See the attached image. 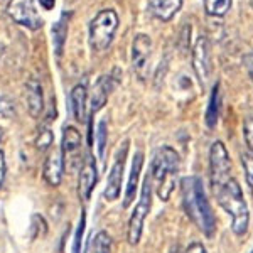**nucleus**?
Masks as SVG:
<instances>
[{
  "instance_id": "f257e3e1",
  "label": "nucleus",
  "mask_w": 253,
  "mask_h": 253,
  "mask_svg": "<svg viewBox=\"0 0 253 253\" xmlns=\"http://www.w3.org/2000/svg\"><path fill=\"white\" fill-rule=\"evenodd\" d=\"M181 194L187 218L194 223V226H198L199 231H203V235L211 238L216 231V216L210 201H208L203 181L198 175L182 177Z\"/></svg>"
},
{
  "instance_id": "f03ea898",
  "label": "nucleus",
  "mask_w": 253,
  "mask_h": 253,
  "mask_svg": "<svg viewBox=\"0 0 253 253\" xmlns=\"http://www.w3.org/2000/svg\"><path fill=\"white\" fill-rule=\"evenodd\" d=\"M211 186H213V193L216 196L218 205L226 211L228 216H231V230H233V233L236 236L247 235L248 226H250V211H248V205L245 201L240 182L231 174L230 177L214 182Z\"/></svg>"
},
{
  "instance_id": "7ed1b4c3",
  "label": "nucleus",
  "mask_w": 253,
  "mask_h": 253,
  "mask_svg": "<svg viewBox=\"0 0 253 253\" xmlns=\"http://www.w3.org/2000/svg\"><path fill=\"white\" fill-rule=\"evenodd\" d=\"M179 174V156L172 147H161L156 150L150 167V179L156 182V191L161 201H169Z\"/></svg>"
},
{
  "instance_id": "20e7f679",
  "label": "nucleus",
  "mask_w": 253,
  "mask_h": 253,
  "mask_svg": "<svg viewBox=\"0 0 253 253\" xmlns=\"http://www.w3.org/2000/svg\"><path fill=\"white\" fill-rule=\"evenodd\" d=\"M118 29V15L115 10H101L89 24V44L95 51H105L113 41Z\"/></svg>"
},
{
  "instance_id": "39448f33",
  "label": "nucleus",
  "mask_w": 253,
  "mask_h": 253,
  "mask_svg": "<svg viewBox=\"0 0 253 253\" xmlns=\"http://www.w3.org/2000/svg\"><path fill=\"white\" fill-rule=\"evenodd\" d=\"M152 208V179L150 175H145L144 186H142L140 199H138L135 210L128 219V230H126V240L130 245H137L142 238V230H144L145 218L150 213Z\"/></svg>"
},
{
  "instance_id": "423d86ee",
  "label": "nucleus",
  "mask_w": 253,
  "mask_h": 253,
  "mask_svg": "<svg viewBox=\"0 0 253 253\" xmlns=\"http://www.w3.org/2000/svg\"><path fill=\"white\" fill-rule=\"evenodd\" d=\"M126 152H128V140H125L124 144H122L120 150H118V154H117L115 162H113L112 169H110L107 187H105V193H103V198L107 199V201H115L122 193V181H124Z\"/></svg>"
},
{
  "instance_id": "0eeeda50",
  "label": "nucleus",
  "mask_w": 253,
  "mask_h": 253,
  "mask_svg": "<svg viewBox=\"0 0 253 253\" xmlns=\"http://www.w3.org/2000/svg\"><path fill=\"white\" fill-rule=\"evenodd\" d=\"M210 174L211 184L231 175V159L221 140H216L210 150Z\"/></svg>"
},
{
  "instance_id": "6e6552de",
  "label": "nucleus",
  "mask_w": 253,
  "mask_h": 253,
  "mask_svg": "<svg viewBox=\"0 0 253 253\" xmlns=\"http://www.w3.org/2000/svg\"><path fill=\"white\" fill-rule=\"evenodd\" d=\"M7 12L20 26H26L32 31L42 27V19L36 12L34 0H10Z\"/></svg>"
},
{
  "instance_id": "1a4fd4ad",
  "label": "nucleus",
  "mask_w": 253,
  "mask_h": 253,
  "mask_svg": "<svg viewBox=\"0 0 253 253\" xmlns=\"http://www.w3.org/2000/svg\"><path fill=\"white\" fill-rule=\"evenodd\" d=\"M193 68L198 75L201 84H205L211 78V71H213V64H211V44L208 38H199L193 51Z\"/></svg>"
},
{
  "instance_id": "9d476101",
  "label": "nucleus",
  "mask_w": 253,
  "mask_h": 253,
  "mask_svg": "<svg viewBox=\"0 0 253 253\" xmlns=\"http://www.w3.org/2000/svg\"><path fill=\"white\" fill-rule=\"evenodd\" d=\"M150 56H152V41H150L149 36L138 34L133 39V46H132V66L140 80L147 78Z\"/></svg>"
},
{
  "instance_id": "9b49d317",
  "label": "nucleus",
  "mask_w": 253,
  "mask_h": 253,
  "mask_svg": "<svg viewBox=\"0 0 253 253\" xmlns=\"http://www.w3.org/2000/svg\"><path fill=\"white\" fill-rule=\"evenodd\" d=\"M63 156L64 154L61 150H52L47 156L46 162H44V170H42L44 181L52 187L59 186L61 181H63V167H64Z\"/></svg>"
},
{
  "instance_id": "f8f14e48",
  "label": "nucleus",
  "mask_w": 253,
  "mask_h": 253,
  "mask_svg": "<svg viewBox=\"0 0 253 253\" xmlns=\"http://www.w3.org/2000/svg\"><path fill=\"white\" fill-rule=\"evenodd\" d=\"M115 86H117V80L113 78L112 75L101 76V78L98 80L95 91H93V96H91V112L93 113H96L98 110H101L105 107L110 93L113 91V88Z\"/></svg>"
},
{
  "instance_id": "ddd939ff",
  "label": "nucleus",
  "mask_w": 253,
  "mask_h": 253,
  "mask_svg": "<svg viewBox=\"0 0 253 253\" xmlns=\"http://www.w3.org/2000/svg\"><path fill=\"white\" fill-rule=\"evenodd\" d=\"M26 103L29 110L31 117L39 118L44 108V96H42V86L38 80H29L26 84Z\"/></svg>"
},
{
  "instance_id": "4468645a",
  "label": "nucleus",
  "mask_w": 253,
  "mask_h": 253,
  "mask_svg": "<svg viewBox=\"0 0 253 253\" xmlns=\"http://www.w3.org/2000/svg\"><path fill=\"white\" fill-rule=\"evenodd\" d=\"M142 166H144V154L137 152L133 156L132 161V170H130V177H128V184H126V191H125V201H124V208H128L135 199V193L138 187V177H140V170Z\"/></svg>"
},
{
  "instance_id": "2eb2a0df",
  "label": "nucleus",
  "mask_w": 253,
  "mask_h": 253,
  "mask_svg": "<svg viewBox=\"0 0 253 253\" xmlns=\"http://www.w3.org/2000/svg\"><path fill=\"white\" fill-rule=\"evenodd\" d=\"M182 0H150V12L154 14V17L164 20H170L181 10Z\"/></svg>"
},
{
  "instance_id": "dca6fc26",
  "label": "nucleus",
  "mask_w": 253,
  "mask_h": 253,
  "mask_svg": "<svg viewBox=\"0 0 253 253\" xmlns=\"http://www.w3.org/2000/svg\"><path fill=\"white\" fill-rule=\"evenodd\" d=\"M95 184H96V166L93 164V162H88V164L81 169L80 179H78V194L83 201H88L89 199Z\"/></svg>"
},
{
  "instance_id": "f3484780",
  "label": "nucleus",
  "mask_w": 253,
  "mask_h": 253,
  "mask_svg": "<svg viewBox=\"0 0 253 253\" xmlns=\"http://www.w3.org/2000/svg\"><path fill=\"white\" fill-rule=\"evenodd\" d=\"M69 101H71V112L73 117L78 122L84 120V110H86V88L83 84H76L73 88L71 95H69Z\"/></svg>"
},
{
  "instance_id": "a211bd4d",
  "label": "nucleus",
  "mask_w": 253,
  "mask_h": 253,
  "mask_svg": "<svg viewBox=\"0 0 253 253\" xmlns=\"http://www.w3.org/2000/svg\"><path fill=\"white\" fill-rule=\"evenodd\" d=\"M219 108H221V93H219V84L216 83L213 86V91H211L210 103H208V110H206V125H208V128H214L216 124H218Z\"/></svg>"
},
{
  "instance_id": "6ab92c4d",
  "label": "nucleus",
  "mask_w": 253,
  "mask_h": 253,
  "mask_svg": "<svg viewBox=\"0 0 253 253\" xmlns=\"http://www.w3.org/2000/svg\"><path fill=\"white\" fill-rule=\"evenodd\" d=\"M81 147V133L75 126H64L63 130V145H61V152L71 154L78 150Z\"/></svg>"
},
{
  "instance_id": "aec40b11",
  "label": "nucleus",
  "mask_w": 253,
  "mask_h": 253,
  "mask_svg": "<svg viewBox=\"0 0 253 253\" xmlns=\"http://www.w3.org/2000/svg\"><path fill=\"white\" fill-rule=\"evenodd\" d=\"M68 14H63L61 19L58 22L54 24L52 27V36H54V49H56V54L61 56L63 52V46H64V41H66L68 36Z\"/></svg>"
},
{
  "instance_id": "412c9836",
  "label": "nucleus",
  "mask_w": 253,
  "mask_h": 253,
  "mask_svg": "<svg viewBox=\"0 0 253 253\" xmlns=\"http://www.w3.org/2000/svg\"><path fill=\"white\" fill-rule=\"evenodd\" d=\"M112 248H113V240L107 231H98L93 236L91 253H112Z\"/></svg>"
},
{
  "instance_id": "4be33fe9",
  "label": "nucleus",
  "mask_w": 253,
  "mask_h": 253,
  "mask_svg": "<svg viewBox=\"0 0 253 253\" xmlns=\"http://www.w3.org/2000/svg\"><path fill=\"white\" fill-rule=\"evenodd\" d=\"M205 9L213 17H223L231 9V0H205Z\"/></svg>"
},
{
  "instance_id": "5701e85b",
  "label": "nucleus",
  "mask_w": 253,
  "mask_h": 253,
  "mask_svg": "<svg viewBox=\"0 0 253 253\" xmlns=\"http://www.w3.org/2000/svg\"><path fill=\"white\" fill-rule=\"evenodd\" d=\"M47 231V223L46 219L42 218L41 214H34L32 216V221H31V228H29V235L32 240L39 238V236H44Z\"/></svg>"
},
{
  "instance_id": "b1692460",
  "label": "nucleus",
  "mask_w": 253,
  "mask_h": 253,
  "mask_svg": "<svg viewBox=\"0 0 253 253\" xmlns=\"http://www.w3.org/2000/svg\"><path fill=\"white\" fill-rule=\"evenodd\" d=\"M242 164H243V169H245V177H247L248 187H250L252 196H253V154L252 152L243 154Z\"/></svg>"
},
{
  "instance_id": "393cba45",
  "label": "nucleus",
  "mask_w": 253,
  "mask_h": 253,
  "mask_svg": "<svg viewBox=\"0 0 253 253\" xmlns=\"http://www.w3.org/2000/svg\"><path fill=\"white\" fill-rule=\"evenodd\" d=\"M107 122L101 120L98 125V133H96V145H98V157H103L105 147H107Z\"/></svg>"
},
{
  "instance_id": "a878e982",
  "label": "nucleus",
  "mask_w": 253,
  "mask_h": 253,
  "mask_svg": "<svg viewBox=\"0 0 253 253\" xmlns=\"http://www.w3.org/2000/svg\"><path fill=\"white\" fill-rule=\"evenodd\" d=\"M84 226H86V214L81 213L78 228H76V233H75V240H73V252L71 253H81V240H83Z\"/></svg>"
},
{
  "instance_id": "bb28decb",
  "label": "nucleus",
  "mask_w": 253,
  "mask_h": 253,
  "mask_svg": "<svg viewBox=\"0 0 253 253\" xmlns=\"http://www.w3.org/2000/svg\"><path fill=\"white\" fill-rule=\"evenodd\" d=\"M52 140H54L52 132L49 128H46V130H42V132L39 133L38 138H36V147H38L41 152H46L49 147L52 145Z\"/></svg>"
},
{
  "instance_id": "cd10ccee",
  "label": "nucleus",
  "mask_w": 253,
  "mask_h": 253,
  "mask_svg": "<svg viewBox=\"0 0 253 253\" xmlns=\"http://www.w3.org/2000/svg\"><path fill=\"white\" fill-rule=\"evenodd\" d=\"M243 135H245V142H247L248 149H250V152L253 154V113L245 118Z\"/></svg>"
},
{
  "instance_id": "c85d7f7f",
  "label": "nucleus",
  "mask_w": 253,
  "mask_h": 253,
  "mask_svg": "<svg viewBox=\"0 0 253 253\" xmlns=\"http://www.w3.org/2000/svg\"><path fill=\"white\" fill-rule=\"evenodd\" d=\"M243 64H245V68H247L248 75H250V78H252V83H253V52H248V54L243 56Z\"/></svg>"
},
{
  "instance_id": "c756f323",
  "label": "nucleus",
  "mask_w": 253,
  "mask_h": 253,
  "mask_svg": "<svg viewBox=\"0 0 253 253\" xmlns=\"http://www.w3.org/2000/svg\"><path fill=\"white\" fill-rule=\"evenodd\" d=\"M186 253H208V252H206V248H205V245H203V243L194 242V243H191L189 247L186 248Z\"/></svg>"
},
{
  "instance_id": "7c9ffc66",
  "label": "nucleus",
  "mask_w": 253,
  "mask_h": 253,
  "mask_svg": "<svg viewBox=\"0 0 253 253\" xmlns=\"http://www.w3.org/2000/svg\"><path fill=\"white\" fill-rule=\"evenodd\" d=\"M5 172H7V166H5V156L0 150V187L3 184V179H5Z\"/></svg>"
},
{
  "instance_id": "2f4dec72",
  "label": "nucleus",
  "mask_w": 253,
  "mask_h": 253,
  "mask_svg": "<svg viewBox=\"0 0 253 253\" xmlns=\"http://www.w3.org/2000/svg\"><path fill=\"white\" fill-rule=\"evenodd\" d=\"M39 2H41V5H42L46 10H51L52 7H54V2H56V0H39Z\"/></svg>"
},
{
  "instance_id": "473e14b6",
  "label": "nucleus",
  "mask_w": 253,
  "mask_h": 253,
  "mask_svg": "<svg viewBox=\"0 0 253 253\" xmlns=\"http://www.w3.org/2000/svg\"><path fill=\"white\" fill-rule=\"evenodd\" d=\"M0 140H2V128H0Z\"/></svg>"
},
{
  "instance_id": "72a5a7b5",
  "label": "nucleus",
  "mask_w": 253,
  "mask_h": 253,
  "mask_svg": "<svg viewBox=\"0 0 253 253\" xmlns=\"http://www.w3.org/2000/svg\"><path fill=\"white\" fill-rule=\"evenodd\" d=\"M252 253H253V250H252Z\"/></svg>"
}]
</instances>
